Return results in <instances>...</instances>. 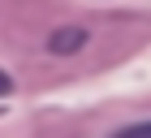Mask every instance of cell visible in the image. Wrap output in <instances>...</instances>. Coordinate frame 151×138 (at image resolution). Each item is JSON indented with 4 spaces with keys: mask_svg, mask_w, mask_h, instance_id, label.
I'll list each match as a JSON object with an SVG mask.
<instances>
[{
    "mask_svg": "<svg viewBox=\"0 0 151 138\" xmlns=\"http://www.w3.org/2000/svg\"><path fill=\"white\" fill-rule=\"evenodd\" d=\"M82 43H86V30H56V34H52V52H60V56L78 52Z\"/></svg>",
    "mask_w": 151,
    "mask_h": 138,
    "instance_id": "6da1fadb",
    "label": "cell"
},
{
    "mask_svg": "<svg viewBox=\"0 0 151 138\" xmlns=\"http://www.w3.org/2000/svg\"><path fill=\"white\" fill-rule=\"evenodd\" d=\"M112 138H151V121H138V125H125V129H116Z\"/></svg>",
    "mask_w": 151,
    "mask_h": 138,
    "instance_id": "7a4b0ae2",
    "label": "cell"
},
{
    "mask_svg": "<svg viewBox=\"0 0 151 138\" xmlns=\"http://www.w3.org/2000/svg\"><path fill=\"white\" fill-rule=\"evenodd\" d=\"M9 86H13V82H9V73L0 69V95H9Z\"/></svg>",
    "mask_w": 151,
    "mask_h": 138,
    "instance_id": "3957f363",
    "label": "cell"
}]
</instances>
